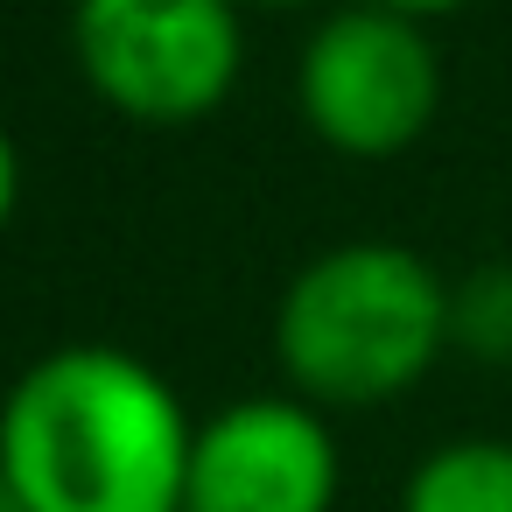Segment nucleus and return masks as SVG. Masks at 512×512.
<instances>
[{"mask_svg":"<svg viewBox=\"0 0 512 512\" xmlns=\"http://www.w3.org/2000/svg\"><path fill=\"white\" fill-rule=\"evenodd\" d=\"M449 330H456V351L484 365H512V260H484L456 281Z\"/></svg>","mask_w":512,"mask_h":512,"instance_id":"0eeeda50","label":"nucleus"},{"mask_svg":"<svg viewBox=\"0 0 512 512\" xmlns=\"http://www.w3.org/2000/svg\"><path fill=\"white\" fill-rule=\"evenodd\" d=\"M197 421L120 344H57L0 393V491L15 512H183Z\"/></svg>","mask_w":512,"mask_h":512,"instance_id":"f257e3e1","label":"nucleus"},{"mask_svg":"<svg viewBox=\"0 0 512 512\" xmlns=\"http://www.w3.org/2000/svg\"><path fill=\"white\" fill-rule=\"evenodd\" d=\"M344 449L316 400L239 393L197 421L183 512H337Z\"/></svg>","mask_w":512,"mask_h":512,"instance_id":"39448f33","label":"nucleus"},{"mask_svg":"<svg viewBox=\"0 0 512 512\" xmlns=\"http://www.w3.org/2000/svg\"><path fill=\"white\" fill-rule=\"evenodd\" d=\"M442 92L449 78L442 50L428 43V22L379 8V0L330 8L295 50V113L344 162L407 155L435 127Z\"/></svg>","mask_w":512,"mask_h":512,"instance_id":"20e7f679","label":"nucleus"},{"mask_svg":"<svg viewBox=\"0 0 512 512\" xmlns=\"http://www.w3.org/2000/svg\"><path fill=\"white\" fill-rule=\"evenodd\" d=\"M15 211H22V148H15L8 120H0V232L15 225Z\"/></svg>","mask_w":512,"mask_h":512,"instance_id":"6e6552de","label":"nucleus"},{"mask_svg":"<svg viewBox=\"0 0 512 512\" xmlns=\"http://www.w3.org/2000/svg\"><path fill=\"white\" fill-rule=\"evenodd\" d=\"M71 57L92 99L134 127L211 120L246 71L239 0H71Z\"/></svg>","mask_w":512,"mask_h":512,"instance_id":"7ed1b4c3","label":"nucleus"},{"mask_svg":"<svg viewBox=\"0 0 512 512\" xmlns=\"http://www.w3.org/2000/svg\"><path fill=\"white\" fill-rule=\"evenodd\" d=\"M442 267L400 239H344L309 253L274 302V358L288 393L323 414H365L407 400L449 351Z\"/></svg>","mask_w":512,"mask_h":512,"instance_id":"f03ea898","label":"nucleus"},{"mask_svg":"<svg viewBox=\"0 0 512 512\" xmlns=\"http://www.w3.org/2000/svg\"><path fill=\"white\" fill-rule=\"evenodd\" d=\"M239 8H267V15H295V8H316V0H239Z\"/></svg>","mask_w":512,"mask_h":512,"instance_id":"9d476101","label":"nucleus"},{"mask_svg":"<svg viewBox=\"0 0 512 512\" xmlns=\"http://www.w3.org/2000/svg\"><path fill=\"white\" fill-rule=\"evenodd\" d=\"M400 512H512V435H449L421 449Z\"/></svg>","mask_w":512,"mask_h":512,"instance_id":"423d86ee","label":"nucleus"},{"mask_svg":"<svg viewBox=\"0 0 512 512\" xmlns=\"http://www.w3.org/2000/svg\"><path fill=\"white\" fill-rule=\"evenodd\" d=\"M379 8H400V15H414V22H442V15L470 8V0H379Z\"/></svg>","mask_w":512,"mask_h":512,"instance_id":"1a4fd4ad","label":"nucleus"}]
</instances>
